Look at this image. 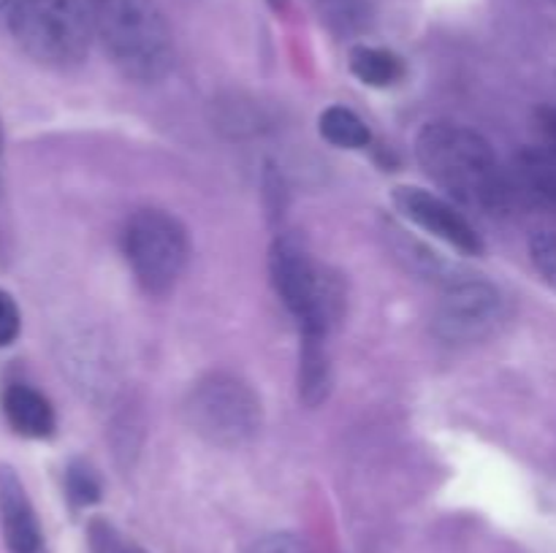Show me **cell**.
I'll list each match as a JSON object with an SVG mask.
<instances>
[{
  "label": "cell",
  "instance_id": "ffe728a7",
  "mask_svg": "<svg viewBox=\"0 0 556 553\" xmlns=\"http://www.w3.org/2000/svg\"><path fill=\"white\" fill-rule=\"evenodd\" d=\"M538 123H541V130H543V144H552L556 146V106H548L543 108L541 114H538Z\"/></svg>",
  "mask_w": 556,
  "mask_h": 553
},
{
  "label": "cell",
  "instance_id": "e0dca14e",
  "mask_svg": "<svg viewBox=\"0 0 556 553\" xmlns=\"http://www.w3.org/2000/svg\"><path fill=\"white\" fill-rule=\"evenodd\" d=\"M90 542L92 553H136V548H130L109 524H92Z\"/></svg>",
  "mask_w": 556,
  "mask_h": 553
},
{
  "label": "cell",
  "instance_id": "5bb4252c",
  "mask_svg": "<svg viewBox=\"0 0 556 553\" xmlns=\"http://www.w3.org/2000/svg\"><path fill=\"white\" fill-rule=\"evenodd\" d=\"M318 130L329 144L340 150H364L372 141L367 123L348 106H329L318 119Z\"/></svg>",
  "mask_w": 556,
  "mask_h": 553
},
{
  "label": "cell",
  "instance_id": "30bf717a",
  "mask_svg": "<svg viewBox=\"0 0 556 553\" xmlns=\"http://www.w3.org/2000/svg\"><path fill=\"white\" fill-rule=\"evenodd\" d=\"M510 190L530 204L556 209V146H527L510 166Z\"/></svg>",
  "mask_w": 556,
  "mask_h": 553
},
{
  "label": "cell",
  "instance_id": "8992f818",
  "mask_svg": "<svg viewBox=\"0 0 556 553\" xmlns=\"http://www.w3.org/2000/svg\"><path fill=\"white\" fill-rule=\"evenodd\" d=\"M123 253L136 282L152 296L177 285L190 258V239L182 222L163 209H141L125 222Z\"/></svg>",
  "mask_w": 556,
  "mask_h": 553
},
{
  "label": "cell",
  "instance_id": "603a6c76",
  "mask_svg": "<svg viewBox=\"0 0 556 553\" xmlns=\"http://www.w3.org/2000/svg\"><path fill=\"white\" fill-rule=\"evenodd\" d=\"M0 141H3V130H0Z\"/></svg>",
  "mask_w": 556,
  "mask_h": 553
},
{
  "label": "cell",
  "instance_id": "4fadbf2b",
  "mask_svg": "<svg viewBox=\"0 0 556 553\" xmlns=\"http://www.w3.org/2000/svg\"><path fill=\"white\" fill-rule=\"evenodd\" d=\"M331 390V363L326 339H304L299 358V396L304 404L318 407Z\"/></svg>",
  "mask_w": 556,
  "mask_h": 553
},
{
  "label": "cell",
  "instance_id": "9a60e30c",
  "mask_svg": "<svg viewBox=\"0 0 556 553\" xmlns=\"http://www.w3.org/2000/svg\"><path fill=\"white\" fill-rule=\"evenodd\" d=\"M65 491L76 507H87V504H96L101 499V480L90 466L76 461L65 472Z\"/></svg>",
  "mask_w": 556,
  "mask_h": 553
},
{
  "label": "cell",
  "instance_id": "d6986e66",
  "mask_svg": "<svg viewBox=\"0 0 556 553\" xmlns=\"http://www.w3.org/2000/svg\"><path fill=\"white\" fill-rule=\"evenodd\" d=\"M20 325H22V318L14 298H11L5 291H0V347L11 345V342L20 336Z\"/></svg>",
  "mask_w": 556,
  "mask_h": 553
},
{
  "label": "cell",
  "instance_id": "7402d4cb",
  "mask_svg": "<svg viewBox=\"0 0 556 553\" xmlns=\"http://www.w3.org/2000/svg\"><path fill=\"white\" fill-rule=\"evenodd\" d=\"M14 3H16V0H0V9H11Z\"/></svg>",
  "mask_w": 556,
  "mask_h": 553
},
{
  "label": "cell",
  "instance_id": "3957f363",
  "mask_svg": "<svg viewBox=\"0 0 556 553\" xmlns=\"http://www.w3.org/2000/svg\"><path fill=\"white\" fill-rule=\"evenodd\" d=\"M269 274L304 339H326L340 318L342 291L340 282L313 258L307 244L293 233L277 236L269 249Z\"/></svg>",
  "mask_w": 556,
  "mask_h": 553
},
{
  "label": "cell",
  "instance_id": "ac0fdd59",
  "mask_svg": "<svg viewBox=\"0 0 556 553\" xmlns=\"http://www.w3.org/2000/svg\"><path fill=\"white\" fill-rule=\"evenodd\" d=\"M248 553H313V548L296 535H269L255 542Z\"/></svg>",
  "mask_w": 556,
  "mask_h": 553
},
{
  "label": "cell",
  "instance_id": "2e32d148",
  "mask_svg": "<svg viewBox=\"0 0 556 553\" xmlns=\"http://www.w3.org/2000/svg\"><path fill=\"white\" fill-rule=\"evenodd\" d=\"M530 258L538 274L548 282L556 291V233L554 231H538L530 239Z\"/></svg>",
  "mask_w": 556,
  "mask_h": 553
},
{
  "label": "cell",
  "instance_id": "8fae6325",
  "mask_svg": "<svg viewBox=\"0 0 556 553\" xmlns=\"http://www.w3.org/2000/svg\"><path fill=\"white\" fill-rule=\"evenodd\" d=\"M3 415L16 434L43 439L54 432V410L43 394L30 385H11L3 394Z\"/></svg>",
  "mask_w": 556,
  "mask_h": 553
},
{
  "label": "cell",
  "instance_id": "7c38bea8",
  "mask_svg": "<svg viewBox=\"0 0 556 553\" xmlns=\"http://www.w3.org/2000/svg\"><path fill=\"white\" fill-rule=\"evenodd\" d=\"M348 65H351V74L362 85L378 87V90L394 87L405 76V63H402L400 54L383 47H364V43L353 47Z\"/></svg>",
  "mask_w": 556,
  "mask_h": 553
},
{
  "label": "cell",
  "instance_id": "9c48e42d",
  "mask_svg": "<svg viewBox=\"0 0 556 553\" xmlns=\"http://www.w3.org/2000/svg\"><path fill=\"white\" fill-rule=\"evenodd\" d=\"M0 526L9 553H38L41 526L25 486L11 466H0Z\"/></svg>",
  "mask_w": 556,
  "mask_h": 553
},
{
  "label": "cell",
  "instance_id": "7a4b0ae2",
  "mask_svg": "<svg viewBox=\"0 0 556 553\" xmlns=\"http://www.w3.org/2000/svg\"><path fill=\"white\" fill-rule=\"evenodd\" d=\"M92 38L119 74L152 85L174 65V38L166 16L152 0H85Z\"/></svg>",
  "mask_w": 556,
  "mask_h": 553
},
{
  "label": "cell",
  "instance_id": "277c9868",
  "mask_svg": "<svg viewBox=\"0 0 556 553\" xmlns=\"http://www.w3.org/2000/svg\"><path fill=\"white\" fill-rule=\"evenodd\" d=\"M9 30L22 52L49 68H74L92 41L85 0H16Z\"/></svg>",
  "mask_w": 556,
  "mask_h": 553
},
{
  "label": "cell",
  "instance_id": "ba28073f",
  "mask_svg": "<svg viewBox=\"0 0 556 553\" xmlns=\"http://www.w3.org/2000/svg\"><path fill=\"white\" fill-rule=\"evenodd\" d=\"M394 204L413 226L432 233L434 239L445 242L448 247L459 249V253L465 255L483 253L481 233H478L476 226H472L451 201H445L443 195L432 193V190L402 184L394 193Z\"/></svg>",
  "mask_w": 556,
  "mask_h": 553
},
{
  "label": "cell",
  "instance_id": "6da1fadb",
  "mask_svg": "<svg viewBox=\"0 0 556 553\" xmlns=\"http://www.w3.org/2000/svg\"><path fill=\"white\" fill-rule=\"evenodd\" d=\"M416 157L424 171L459 204L486 215L508 209L514 195L510 179L478 130L443 119L424 125L416 139Z\"/></svg>",
  "mask_w": 556,
  "mask_h": 553
},
{
  "label": "cell",
  "instance_id": "52a82bcc",
  "mask_svg": "<svg viewBox=\"0 0 556 553\" xmlns=\"http://www.w3.org/2000/svg\"><path fill=\"white\" fill-rule=\"evenodd\" d=\"M503 320V293L483 280L454 282L434 312V334L451 345L481 342Z\"/></svg>",
  "mask_w": 556,
  "mask_h": 553
},
{
  "label": "cell",
  "instance_id": "44dd1931",
  "mask_svg": "<svg viewBox=\"0 0 556 553\" xmlns=\"http://www.w3.org/2000/svg\"><path fill=\"white\" fill-rule=\"evenodd\" d=\"M269 3H271V9H277V11H280L282 5H286V0H269Z\"/></svg>",
  "mask_w": 556,
  "mask_h": 553
},
{
  "label": "cell",
  "instance_id": "5b68a950",
  "mask_svg": "<svg viewBox=\"0 0 556 553\" xmlns=\"http://www.w3.org/2000/svg\"><path fill=\"white\" fill-rule=\"evenodd\" d=\"M185 417L204 442L239 448L258 434L261 399L237 374L212 372L190 388Z\"/></svg>",
  "mask_w": 556,
  "mask_h": 553
}]
</instances>
